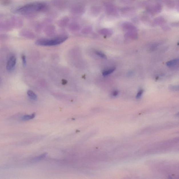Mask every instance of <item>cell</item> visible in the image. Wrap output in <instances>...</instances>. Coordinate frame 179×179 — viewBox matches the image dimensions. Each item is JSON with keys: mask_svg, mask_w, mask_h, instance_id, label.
I'll return each mask as SVG.
<instances>
[{"mask_svg": "<svg viewBox=\"0 0 179 179\" xmlns=\"http://www.w3.org/2000/svg\"><path fill=\"white\" fill-rule=\"evenodd\" d=\"M143 92H144V90L142 89L140 90L136 95V98H140L142 95Z\"/></svg>", "mask_w": 179, "mask_h": 179, "instance_id": "obj_12", "label": "cell"}, {"mask_svg": "<svg viewBox=\"0 0 179 179\" xmlns=\"http://www.w3.org/2000/svg\"><path fill=\"white\" fill-rule=\"evenodd\" d=\"M176 116H179V112L178 113H177L176 114Z\"/></svg>", "mask_w": 179, "mask_h": 179, "instance_id": "obj_14", "label": "cell"}, {"mask_svg": "<svg viewBox=\"0 0 179 179\" xmlns=\"http://www.w3.org/2000/svg\"><path fill=\"white\" fill-rule=\"evenodd\" d=\"M27 94L29 97L32 100H36L38 99V96L37 94L32 90H28L27 92Z\"/></svg>", "mask_w": 179, "mask_h": 179, "instance_id": "obj_5", "label": "cell"}, {"mask_svg": "<svg viewBox=\"0 0 179 179\" xmlns=\"http://www.w3.org/2000/svg\"><path fill=\"white\" fill-rule=\"evenodd\" d=\"M47 154L44 153L43 154L39 156H38L35 158L34 159V160L35 161H40V160H43V159L45 158V157L46 156Z\"/></svg>", "mask_w": 179, "mask_h": 179, "instance_id": "obj_8", "label": "cell"}, {"mask_svg": "<svg viewBox=\"0 0 179 179\" xmlns=\"http://www.w3.org/2000/svg\"><path fill=\"white\" fill-rule=\"evenodd\" d=\"M116 69V68L114 67H113L110 68V69L108 70H106V71H103L102 72V75L104 76H106L112 73Z\"/></svg>", "mask_w": 179, "mask_h": 179, "instance_id": "obj_7", "label": "cell"}, {"mask_svg": "<svg viewBox=\"0 0 179 179\" xmlns=\"http://www.w3.org/2000/svg\"><path fill=\"white\" fill-rule=\"evenodd\" d=\"M169 89L173 91H179V85L171 86L169 87Z\"/></svg>", "mask_w": 179, "mask_h": 179, "instance_id": "obj_10", "label": "cell"}, {"mask_svg": "<svg viewBox=\"0 0 179 179\" xmlns=\"http://www.w3.org/2000/svg\"><path fill=\"white\" fill-rule=\"evenodd\" d=\"M47 5L44 3L35 2L30 3L19 8L17 10L18 13L29 15L38 13L46 10Z\"/></svg>", "mask_w": 179, "mask_h": 179, "instance_id": "obj_1", "label": "cell"}, {"mask_svg": "<svg viewBox=\"0 0 179 179\" xmlns=\"http://www.w3.org/2000/svg\"><path fill=\"white\" fill-rule=\"evenodd\" d=\"M166 65L169 67L175 68L179 66V58L173 59L166 62Z\"/></svg>", "mask_w": 179, "mask_h": 179, "instance_id": "obj_4", "label": "cell"}, {"mask_svg": "<svg viewBox=\"0 0 179 179\" xmlns=\"http://www.w3.org/2000/svg\"><path fill=\"white\" fill-rule=\"evenodd\" d=\"M35 113L31 115H25L21 118V119L23 121L29 120L33 119L35 117Z\"/></svg>", "mask_w": 179, "mask_h": 179, "instance_id": "obj_6", "label": "cell"}, {"mask_svg": "<svg viewBox=\"0 0 179 179\" xmlns=\"http://www.w3.org/2000/svg\"><path fill=\"white\" fill-rule=\"evenodd\" d=\"M118 93H119V92H118V91H114L113 92V96H117V95L118 94Z\"/></svg>", "mask_w": 179, "mask_h": 179, "instance_id": "obj_13", "label": "cell"}, {"mask_svg": "<svg viewBox=\"0 0 179 179\" xmlns=\"http://www.w3.org/2000/svg\"><path fill=\"white\" fill-rule=\"evenodd\" d=\"M16 64V58L15 55H12L9 57L7 62V71H13Z\"/></svg>", "mask_w": 179, "mask_h": 179, "instance_id": "obj_3", "label": "cell"}, {"mask_svg": "<svg viewBox=\"0 0 179 179\" xmlns=\"http://www.w3.org/2000/svg\"><path fill=\"white\" fill-rule=\"evenodd\" d=\"M22 60V63L23 66H26L27 61H26V56L24 55H22L21 57Z\"/></svg>", "mask_w": 179, "mask_h": 179, "instance_id": "obj_11", "label": "cell"}, {"mask_svg": "<svg viewBox=\"0 0 179 179\" xmlns=\"http://www.w3.org/2000/svg\"><path fill=\"white\" fill-rule=\"evenodd\" d=\"M67 36H61L51 39H41L35 42V44L40 46H54L61 44L67 39Z\"/></svg>", "mask_w": 179, "mask_h": 179, "instance_id": "obj_2", "label": "cell"}, {"mask_svg": "<svg viewBox=\"0 0 179 179\" xmlns=\"http://www.w3.org/2000/svg\"><path fill=\"white\" fill-rule=\"evenodd\" d=\"M95 53L96 55L98 56L99 57H100L101 58H106V56L105 54L103 53L100 52V51H96L95 52Z\"/></svg>", "mask_w": 179, "mask_h": 179, "instance_id": "obj_9", "label": "cell"}]
</instances>
